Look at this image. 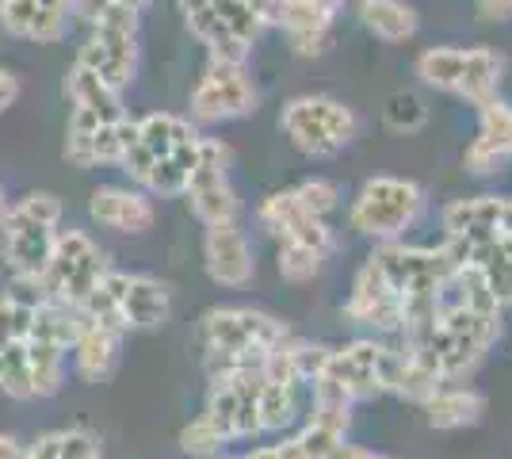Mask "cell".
Instances as JSON below:
<instances>
[{
	"label": "cell",
	"mask_w": 512,
	"mask_h": 459,
	"mask_svg": "<svg viewBox=\"0 0 512 459\" xmlns=\"http://www.w3.org/2000/svg\"><path fill=\"white\" fill-rule=\"evenodd\" d=\"M287 337H291L287 322L256 306H214L195 326V341L203 349L211 375L264 368V360Z\"/></svg>",
	"instance_id": "obj_1"
},
{
	"label": "cell",
	"mask_w": 512,
	"mask_h": 459,
	"mask_svg": "<svg viewBox=\"0 0 512 459\" xmlns=\"http://www.w3.org/2000/svg\"><path fill=\"white\" fill-rule=\"evenodd\" d=\"M58 222H62V199L54 192H31L16 207L4 211L0 257L20 284H39L54 253V241H58Z\"/></svg>",
	"instance_id": "obj_2"
},
{
	"label": "cell",
	"mask_w": 512,
	"mask_h": 459,
	"mask_svg": "<svg viewBox=\"0 0 512 459\" xmlns=\"http://www.w3.org/2000/svg\"><path fill=\"white\" fill-rule=\"evenodd\" d=\"M417 81L436 92L459 96L474 108L501 96L505 62L490 46H428L417 54Z\"/></svg>",
	"instance_id": "obj_3"
},
{
	"label": "cell",
	"mask_w": 512,
	"mask_h": 459,
	"mask_svg": "<svg viewBox=\"0 0 512 459\" xmlns=\"http://www.w3.org/2000/svg\"><path fill=\"white\" fill-rule=\"evenodd\" d=\"M428 207L425 188L406 176H371L363 180L352 207H348V226L371 241H402L406 230H413Z\"/></svg>",
	"instance_id": "obj_4"
},
{
	"label": "cell",
	"mask_w": 512,
	"mask_h": 459,
	"mask_svg": "<svg viewBox=\"0 0 512 459\" xmlns=\"http://www.w3.org/2000/svg\"><path fill=\"white\" fill-rule=\"evenodd\" d=\"M279 127L310 161H329L356 138L360 119L337 96H295L279 111Z\"/></svg>",
	"instance_id": "obj_5"
},
{
	"label": "cell",
	"mask_w": 512,
	"mask_h": 459,
	"mask_svg": "<svg viewBox=\"0 0 512 459\" xmlns=\"http://www.w3.org/2000/svg\"><path fill=\"white\" fill-rule=\"evenodd\" d=\"M367 264L386 284V291L406 306L409 299L440 295V287L455 272L459 257L448 241L436 249H421V245H406V241H383V245H375Z\"/></svg>",
	"instance_id": "obj_6"
},
{
	"label": "cell",
	"mask_w": 512,
	"mask_h": 459,
	"mask_svg": "<svg viewBox=\"0 0 512 459\" xmlns=\"http://www.w3.org/2000/svg\"><path fill=\"white\" fill-rule=\"evenodd\" d=\"M111 272L107 264V253L88 238L85 230H62L58 241H54V253H50V264L39 276V299H50V303H65V306H81L104 284V276Z\"/></svg>",
	"instance_id": "obj_7"
},
{
	"label": "cell",
	"mask_w": 512,
	"mask_h": 459,
	"mask_svg": "<svg viewBox=\"0 0 512 459\" xmlns=\"http://www.w3.org/2000/svg\"><path fill=\"white\" fill-rule=\"evenodd\" d=\"M390 360H394V345L390 341L356 337V341H348V345L329 352V364H325V372L318 379L333 383L356 406V402H371V398L386 394Z\"/></svg>",
	"instance_id": "obj_8"
},
{
	"label": "cell",
	"mask_w": 512,
	"mask_h": 459,
	"mask_svg": "<svg viewBox=\"0 0 512 459\" xmlns=\"http://www.w3.org/2000/svg\"><path fill=\"white\" fill-rule=\"evenodd\" d=\"M184 196L203 226H226V222L241 219V196L230 184V150L218 138L199 142V165H195Z\"/></svg>",
	"instance_id": "obj_9"
},
{
	"label": "cell",
	"mask_w": 512,
	"mask_h": 459,
	"mask_svg": "<svg viewBox=\"0 0 512 459\" xmlns=\"http://www.w3.org/2000/svg\"><path fill=\"white\" fill-rule=\"evenodd\" d=\"M203 417L222 433L226 444L260 437V368L211 375Z\"/></svg>",
	"instance_id": "obj_10"
},
{
	"label": "cell",
	"mask_w": 512,
	"mask_h": 459,
	"mask_svg": "<svg viewBox=\"0 0 512 459\" xmlns=\"http://www.w3.org/2000/svg\"><path fill=\"white\" fill-rule=\"evenodd\" d=\"M256 111V85L245 66L207 62L199 85L192 88V119L195 123H230Z\"/></svg>",
	"instance_id": "obj_11"
},
{
	"label": "cell",
	"mask_w": 512,
	"mask_h": 459,
	"mask_svg": "<svg viewBox=\"0 0 512 459\" xmlns=\"http://www.w3.org/2000/svg\"><path fill=\"white\" fill-rule=\"evenodd\" d=\"M260 27H279L299 58H314L329 43V27L337 12L321 8L318 0H245Z\"/></svg>",
	"instance_id": "obj_12"
},
{
	"label": "cell",
	"mask_w": 512,
	"mask_h": 459,
	"mask_svg": "<svg viewBox=\"0 0 512 459\" xmlns=\"http://www.w3.org/2000/svg\"><path fill=\"white\" fill-rule=\"evenodd\" d=\"M104 287L107 295H111V303H115V310H119L123 333H130V329H157L169 322L172 295L161 280L111 268L104 276Z\"/></svg>",
	"instance_id": "obj_13"
},
{
	"label": "cell",
	"mask_w": 512,
	"mask_h": 459,
	"mask_svg": "<svg viewBox=\"0 0 512 459\" xmlns=\"http://www.w3.org/2000/svg\"><path fill=\"white\" fill-rule=\"evenodd\" d=\"M512 161V104L501 96L478 108V134L463 150V169L470 176H493Z\"/></svg>",
	"instance_id": "obj_14"
},
{
	"label": "cell",
	"mask_w": 512,
	"mask_h": 459,
	"mask_svg": "<svg viewBox=\"0 0 512 459\" xmlns=\"http://www.w3.org/2000/svg\"><path fill=\"white\" fill-rule=\"evenodd\" d=\"M203 268L218 287H245L256 276L253 245L245 238V230L237 222L226 226H207L203 234Z\"/></svg>",
	"instance_id": "obj_15"
},
{
	"label": "cell",
	"mask_w": 512,
	"mask_h": 459,
	"mask_svg": "<svg viewBox=\"0 0 512 459\" xmlns=\"http://www.w3.org/2000/svg\"><path fill=\"white\" fill-rule=\"evenodd\" d=\"M77 66L92 69L104 85H111L115 92L127 88L134 81V69H138V35L130 31H104L96 27L88 35V43L77 50Z\"/></svg>",
	"instance_id": "obj_16"
},
{
	"label": "cell",
	"mask_w": 512,
	"mask_h": 459,
	"mask_svg": "<svg viewBox=\"0 0 512 459\" xmlns=\"http://www.w3.org/2000/svg\"><path fill=\"white\" fill-rule=\"evenodd\" d=\"M344 314L356 326L371 329L375 337H398V329H402V303L386 291V284L371 272L367 261L360 264V272L352 280V295L344 303Z\"/></svg>",
	"instance_id": "obj_17"
},
{
	"label": "cell",
	"mask_w": 512,
	"mask_h": 459,
	"mask_svg": "<svg viewBox=\"0 0 512 459\" xmlns=\"http://www.w3.org/2000/svg\"><path fill=\"white\" fill-rule=\"evenodd\" d=\"M88 215L107 230H115V234H146L157 219L153 199L142 188H115V184L92 192Z\"/></svg>",
	"instance_id": "obj_18"
},
{
	"label": "cell",
	"mask_w": 512,
	"mask_h": 459,
	"mask_svg": "<svg viewBox=\"0 0 512 459\" xmlns=\"http://www.w3.org/2000/svg\"><path fill=\"white\" fill-rule=\"evenodd\" d=\"M421 410H425L432 429L459 433V429H474L486 417V394L474 391V387H440Z\"/></svg>",
	"instance_id": "obj_19"
},
{
	"label": "cell",
	"mask_w": 512,
	"mask_h": 459,
	"mask_svg": "<svg viewBox=\"0 0 512 459\" xmlns=\"http://www.w3.org/2000/svg\"><path fill=\"white\" fill-rule=\"evenodd\" d=\"M356 12L379 43H406L421 31V16L406 0H356Z\"/></svg>",
	"instance_id": "obj_20"
},
{
	"label": "cell",
	"mask_w": 512,
	"mask_h": 459,
	"mask_svg": "<svg viewBox=\"0 0 512 459\" xmlns=\"http://www.w3.org/2000/svg\"><path fill=\"white\" fill-rule=\"evenodd\" d=\"M65 96H69V104L81 111H92L100 123H119V119H127V111H123V100H119V92L111 85H104L92 69L77 66L65 73Z\"/></svg>",
	"instance_id": "obj_21"
},
{
	"label": "cell",
	"mask_w": 512,
	"mask_h": 459,
	"mask_svg": "<svg viewBox=\"0 0 512 459\" xmlns=\"http://www.w3.org/2000/svg\"><path fill=\"white\" fill-rule=\"evenodd\" d=\"M119 341H123V333L104 326H88L85 322L77 345L69 349L73 352V364H77V375L88 379V383H104L107 375L115 372V364H119Z\"/></svg>",
	"instance_id": "obj_22"
},
{
	"label": "cell",
	"mask_w": 512,
	"mask_h": 459,
	"mask_svg": "<svg viewBox=\"0 0 512 459\" xmlns=\"http://www.w3.org/2000/svg\"><path fill=\"white\" fill-rule=\"evenodd\" d=\"M85 329V318L77 306L65 303H50V299H39L31 306V329H27V341H43V345H54V349L69 352L77 345Z\"/></svg>",
	"instance_id": "obj_23"
},
{
	"label": "cell",
	"mask_w": 512,
	"mask_h": 459,
	"mask_svg": "<svg viewBox=\"0 0 512 459\" xmlns=\"http://www.w3.org/2000/svg\"><path fill=\"white\" fill-rule=\"evenodd\" d=\"M195 138H199V131L188 119L172 115V111H153L146 119H138V142H142V150L150 153L153 161H165L172 153H180Z\"/></svg>",
	"instance_id": "obj_24"
},
{
	"label": "cell",
	"mask_w": 512,
	"mask_h": 459,
	"mask_svg": "<svg viewBox=\"0 0 512 459\" xmlns=\"http://www.w3.org/2000/svg\"><path fill=\"white\" fill-rule=\"evenodd\" d=\"M299 383L260 372V433H283L299 417Z\"/></svg>",
	"instance_id": "obj_25"
},
{
	"label": "cell",
	"mask_w": 512,
	"mask_h": 459,
	"mask_svg": "<svg viewBox=\"0 0 512 459\" xmlns=\"http://www.w3.org/2000/svg\"><path fill=\"white\" fill-rule=\"evenodd\" d=\"M27 352V375H31V398H50L62 391L65 379V352L43 341H23Z\"/></svg>",
	"instance_id": "obj_26"
},
{
	"label": "cell",
	"mask_w": 512,
	"mask_h": 459,
	"mask_svg": "<svg viewBox=\"0 0 512 459\" xmlns=\"http://www.w3.org/2000/svg\"><path fill=\"white\" fill-rule=\"evenodd\" d=\"M279 276L287 280V284H310L314 276L321 272V257L318 249H310V245H299V241H279Z\"/></svg>",
	"instance_id": "obj_27"
},
{
	"label": "cell",
	"mask_w": 512,
	"mask_h": 459,
	"mask_svg": "<svg viewBox=\"0 0 512 459\" xmlns=\"http://www.w3.org/2000/svg\"><path fill=\"white\" fill-rule=\"evenodd\" d=\"M383 123L394 134H417L428 123V108L417 92H394L383 108Z\"/></svg>",
	"instance_id": "obj_28"
},
{
	"label": "cell",
	"mask_w": 512,
	"mask_h": 459,
	"mask_svg": "<svg viewBox=\"0 0 512 459\" xmlns=\"http://www.w3.org/2000/svg\"><path fill=\"white\" fill-rule=\"evenodd\" d=\"M291 192H295L302 211L314 215V219H329V215L341 207V188H337L329 176H310V180L295 184Z\"/></svg>",
	"instance_id": "obj_29"
},
{
	"label": "cell",
	"mask_w": 512,
	"mask_h": 459,
	"mask_svg": "<svg viewBox=\"0 0 512 459\" xmlns=\"http://www.w3.org/2000/svg\"><path fill=\"white\" fill-rule=\"evenodd\" d=\"M69 0H39V12H35V23H31V43H58L69 31Z\"/></svg>",
	"instance_id": "obj_30"
},
{
	"label": "cell",
	"mask_w": 512,
	"mask_h": 459,
	"mask_svg": "<svg viewBox=\"0 0 512 459\" xmlns=\"http://www.w3.org/2000/svg\"><path fill=\"white\" fill-rule=\"evenodd\" d=\"M180 448L195 459H211V456H222L226 440H222V433L214 429L207 417L199 414L192 425H184V429H180Z\"/></svg>",
	"instance_id": "obj_31"
},
{
	"label": "cell",
	"mask_w": 512,
	"mask_h": 459,
	"mask_svg": "<svg viewBox=\"0 0 512 459\" xmlns=\"http://www.w3.org/2000/svg\"><path fill=\"white\" fill-rule=\"evenodd\" d=\"M0 391L8 394V398H31V375H27V352H23V341H12L8 352H4Z\"/></svg>",
	"instance_id": "obj_32"
},
{
	"label": "cell",
	"mask_w": 512,
	"mask_h": 459,
	"mask_svg": "<svg viewBox=\"0 0 512 459\" xmlns=\"http://www.w3.org/2000/svg\"><path fill=\"white\" fill-rule=\"evenodd\" d=\"M31 306L23 303L20 295H0V341L12 345V341H27V329H31Z\"/></svg>",
	"instance_id": "obj_33"
},
{
	"label": "cell",
	"mask_w": 512,
	"mask_h": 459,
	"mask_svg": "<svg viewBox=\"0 0 512 459\" xmlns=\"http://www.w3.org/2000/svg\"><path fill=\"white\" fill-rule=\"evenodd\" d=\"M35 12H39V0H0V27L12 39H27L31 23H35Z\"/></svg>",
	"instance_id": "obj_34"
},
{
	"label": "cell",
	"mask_w": 512,
	"mask_h": 459,
	"mask_svg": "<svg viewBox=\"0 0 512 459\" xmlns=\"http://www.w3.org/2000/svg\"><path fill=\"white\" fill-rule=\"evenodd\" d=\"M58 459H100V440L88 429H62L58 433Z\"/></svg>",
	"instance_id": "obj_35"
},
{
	"label": "cell",
	"mask_w": 512,
	"mask_h": 459,
	"mask_svg": "<svg viewBox=\"0 0 512 459\" xmlns=\"http://www.w3.org/2000/svg\"><path fill=\"white\" fill-rule=\"evenodd\" d=\"M16 100H20V77L8 73V69H0V111H8Z\"/></svg>",
	"instance_id": "obj_36"
},
{
	"label": "cell",
	"mask_w": 512,
	"mask_h": 459,
	"mask_svg": "<svg viewBox=\"0 0 512 459\" xmlns=\"http://www.w3.org/2000/svg\"><path fill=\"white\" fill-rule=\"evenodd\" d=\"M478 12L493 23H505L512 20V0H478Z\"/></svg>",
	"instance_id": "obj_37"
},
{
	"label": "cell",
	"mask_w": 512,
	"mask_h": 459,
	"mask_svg": "<svg viewBox=\"0 0 512 459\" xmlns=\"http://www.w3.org/2000/svg\"><path fill=\"white\" fill-rule=\"evenodd\" d=\"M27 459H58V433H43L27 448Z\"/></svg>",
	"instance_id": "obj_38"
},
{
	"label": "cell",
	"mask_w": 512,
	"mask_h": 459,
	"mask_svg": "<svg viewBox=\"0 0 512 459\" xmlns=\"http://www.w3.org/2000/svg\"><path fill=\"white\" fill-rule=\"evenodd\" d=\"M371 456H375V452H367V448H360V444H348V440H341V444H337V448H333L325 459H371Z\"/></svg>",
	"instance_id": "obj_39"
},
{
	"label": "cell",
	"mask_w": 512,
	"mask_h": 459,
	"mask_svg": "<svg viewBox=\"0 0 512 459\" xmlns=\"http://www.w3.org/2000/svg\"><path fill=\"white\" fill-rule=\"evenodd\" d=\"M23 456H27V448H23L20 440L0 433V459H23Z\"/></svg>",
	"instance_id": "obj_40"
},
{
	"label": "cell",
	"mask_w": 512,
	"mask_h": 459,
	"mask_svg": "<svg viewBox=\"0 0 512 459\" xmlns=\"http://www.w3.org/2000/svg\"><path fill=\"white\" fill-rule=\"evenodd\" d=\"M245 459H283V452H279V444H260L253 452H245Z\"/></svg>",
	"instance_id": "obj_41"
},
{
	"label": "cell",
	"mask_w": 512,
	"mask_h": 459,
	"mask_svg": "<svg viewBox=\"0 0 512 459\" xmlns=\"http://www.w3.org/2000/svg\"><path fill=\"white\" fill-rule=\"evenodd\" d=\"M4 211H8V199H4V188H0V219H4Z\"/></svg>",
	"instance_id": "obj_42"
},
{
	"label": "cell",
	"mask_w": 512,
	"mask_h": 459,
	"mask_svg": "<svg viewBox=\"0 0 512 459\" xmlns=\"http://www.w3.org/2000/svg\"><path fill=\"white\" fill-rule=\"evenodd\" d=\"M4 352H8V345L0 341V375H4Z\"/></svg>",
	"instance_id": "obj_43"
},
{
	"label": "cell",
	"mask_w": 512,
	"mask_h": 459,
	"mask_svg": "<svg viewBox=\"0 0 512 459\" xmlns=\"http://www.w3.org/2000/svg\"><path fill=\"white\" fill-rule=\"evenodd\" d=\"M211 459H245V456H211Z\"/></svg>",
	"instance_id": "obj_44"
},
{
	"label": "cell",
	"mask_w": 512,
	"mask_h": 459,
	"mask_svg": "<svg viewBox=\"0 0 512 459\" xmlns=\"http://www.w3.org/2000/svg\"><path fill=\"white\" fill-rule=\"evenodd\" d=\"M371 459H390V456H371Z\"/></svg>",
	"instance_id": "obj_45"
},
{
	"label": "cell",
	"mask_w": 512,
	"mask_h": 459,
	"mask_svg": "<svg viewBox=\"0 0 512 459\" xmlns=\"http://www.w3.org/2000/svg\"><path fill=\"white\" fill-rule=\"evenodd\" d=\"M146 4H150V0H146Z\"/></svg>",
	"instance_id": "obj_46"
},
{
	"label": "cell",
	"mask_w": 512,
	"mask_h": 459,
	"mask_svg": "<svg viewBox=\"0 0 512 459\" xmlns=\"http://www.w3.org/2000/svg\"><path fill=\"white\" fill-rule=\"evenodd\" d=\"M23 459H27V456H23Z\"/></svg>",
	"instance_id": "obj_47"
}]
</instances>
